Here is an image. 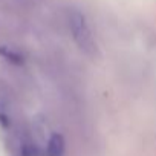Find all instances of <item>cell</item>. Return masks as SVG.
<instances>
[{"label": "cell", "mask_w": 156, "mask_h": 156, "mask_svg": "<svg viewBox=\"0 0 156 156\" xmlns=\"http://www.w3.org/2000/svg\"><path fill=\"white\" fill-rule=\"evenodd\" d=\"M64 151V141L63 136L55 133L51 136L49 142H48V156H61Z\"/></svg>", "instance_id": "obj_2"}, {"label": "cell", "mask_w": 156, "mask_h": 156, "mask_svg": "<svg viewBox=\"0 0 156 156\" xmlns=\"http://www.w3.org/2000/svg\"><path fill=\"white\" fill-rule=\"evenodd\" d=\"M67 22H69V29H70L72 38L76 43V46L86 55H90V57L95 55L97 41H95V37L89 28V23H87L84 14H81L76 9H72V11H69Z\"/></svg>", "instance_id": "obj_1"}]
</instances>
